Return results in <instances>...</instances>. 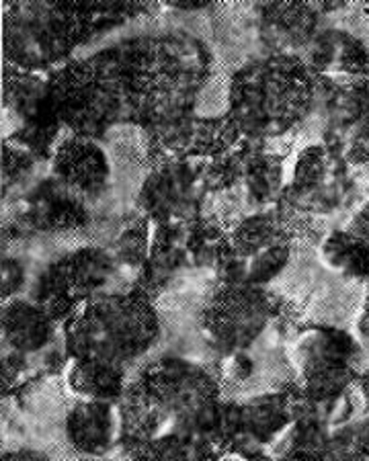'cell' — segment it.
<instances>
[{
    "label": "cell",
    "instance_id": "cell-12",
    "mask_svg": "<svg viewBox=\"0 0 369 461\" xmlns=\"http://www.w3.org/2000/svg\"><path fill=\"white\" fill-rule=\"evenodd\" d=\"M138 203L146 213L158 220L175 221L191 218L199 203L194 170L175 162L157 168L140 189Z\"/></svg>",
    "mask_w": 369,
    "mask_h": 461
},
{
    "label": "cell",
    "instance_id": "cell-5",
    "mask_svg": "<svg viewBox=\"0 0 369 461\" xmlns=\"http://www.w3.org/2000/svg\"><path fill=\"white\" fill-rule=\"evenodd\" d=\"M56 115L80 138H94L113 125L128 105L122 70L113 62L86 59L62 72L51 88Z\"/></svg>",
    "mask_w": 369,
    "mask_h": 461
},
{
    "label": "cell",
    "instance_id": "cell-23",
    "mask_svg": "<svg viewBox=\"0 0 369 461\" xmlns=\"http://www.w3.org/2000/svg\"><path fill=\"white\" fill-rule=\"evenodd\" d=\"M357 385H359L361 396H364V400H365V404L369 406V363L365 366V369L361 371V375L357 379Z\"/></svg>",
    "mask_w": 369,
    "mask_h": 461
},
{
    "label": "cell",
    "instance_id": "cell-16",
    "mask_svg": "<svg viewBox=\"0 0 369 461\" xmlns=\"http://www.w3.org/2000/svg\"><path fill=\"white\" fill-rule=\"evenodd\" d=\"M290 406L282 393H265L242 406L240 419L247 430L261 441H275V438L290 427Z\"/></svg>",
    "mask_w": 369,
    "mask_h": 461
},
{
    "label": "cell",
    "instance_id": "cell-21",
    "mask_svg": "<svg viewBox=\"0 0 369 461\" xmlns=\"http://www.w3.org/2000/svg\"><path fill=\"white\" fill-rule=\"evenodd\" d=\"M356 337L361 343V347L369 353V287L364 297V303H361L359 310V318H357V326H356Z\"/></svg>",
    "mask_w": 369,
    "mask_h": 461
},
{
    "label": "cell",
    "instance_id": "cell-22",
    "mask_svg": "<svg viewBox=\"0 0 369 461\" xmlns=\"http://www.w3.org/2000/svg\"><path fill=\"white\" fill-rule=\"evenodd\" d=\"M3 461H51L48 453L37 451V449H14L6 451L3 456Z\"/></svg>",
    "mask_w": 369,
    "mask_h": 461
},
{
    "label": "cell",
    "instance_id": "cell-19",
    "mask_svg": "<svg viewBox=\"0 0 369 461\" xmlns=\"http://www.w3.org/2000/svg\"><path fill=\"white\" fill-rule=\"evenodd\" d=\"M349 158L353 162H369V111L359 119L356 131H353Z\"/></svg>",
    "mask_w": 369,
    "mask_h": 461
},
{
    "label": "cell",
    "instance_id": "cell-4",
    "mask_svg": "<svg viewBox=\"0 0 369 461\" xmlns=\"http://www.w3.org/2000/svg\"><path fill=\"white\" fill-rule=\"evenodd\" d=\"M122 78L128 105L140 111V115L160 122L179 115L197 88L195 68L166 40H152L140 46Z\"/></svg>",
    "mask_w": 369,
    "mask_h": 461
},
{
    "label": "cell",
    "instance_id": "cell-6",
    "mask_svg": "<svg viewBox=\"0 0 369 461\" xmlns=\"http://www.w3.org/2000/svg\"><path fill=\"white\" fill-rule=\"evenodd\" d=\"M365 348L356 334L335 326H312L295 339L292 361L302 393L314 402L338 398L365 369Z\"/></svg>",
    "mask_w": 369,
    "mask_h": 461
},
{
    "label": "cell",
    "instance_id": "cell-11",
    "mask_svg": "<svg viewBox=\"0 0 369 461\" xmlns=\"http://www.w3.org/2000/svg\"><path fill=\"white\" fill-rule=\"evenodd\" d=\"M54 173L66 189L80 199H99L109 187L107 154L91 138L74 136L58 146Z\"/></svg>",
    "mask_w": 369,
    "mask_h": 461
},
{
    "label": "cell",
    "instance_id": "cell-15",
    "mask_svg": "<svg viewBox=\"0 0 369 461\" xmlns=\"http://www.w3.org/2000/svg\"><path fill=\"white\" fill-rule=\"evenodd\" d=\"M320 255L332 271L349 279L369 277V244L345 230H335L322 240Z\"/></svg>",
    "mask_w": 369,
    "mask_h": 461
},
{
    "label": "cell",
    "instance_id": "cell-8",
    "mask_svg": "<svg viewBox=\"0 0 369 461\" xmlns=\"http://www.w3.org/2000/svg\"><path fill=\"white\" fill-rule=\"evenodd\" d=\"M269 318L271 302L261 287L224 284L199 310V332L213 351L234 357L261 337Z\"/></svg>",
    "mask_w": 369,
    "mask_h": 461
},
{
    "label": "cell",
    "instance_id": "cell-20",
    "mask_svg": "<svg viewBox=\"0 0 369 461\" xmlns=\"http://www.w3.org/2000/svg\"><path fill=\"white\" fill-rule=\"evenodd\" d=\"M343 230L369 244V202L365 205H361L359 210L351 215V220L346 221V226Z\"/></svg>",
    "mask_w": 369,
    "mask_h": 461
},
{
    "label": "cell",
    "instance_id": "cell-3",
    "mask_svg": "<svg viewBox=\"0 0 369 461\" xmlns=\"http://www.w3.org/2000/svg\"><path fill=\"white\" fill-rule=\"evenodd\" d=\"M316 77L298 56H273L247 64L232 80L230 117L250 136H284L314 107Z\"/></svg>",
    "mask_w": 369,
    "mask_h": 461
},
{
    "label": "cell",
    "instance_id": "cell-14",
    "mask_svg": "<svg viewBox=\"0 0 369 461\" xmlns=\"http://www.w3.org/2000/svg\"><path fill=\"white\" fill-rule=\"evenodd\" d=\"M3 329V347L21 355L41 351L51 340L54 322L43 308L27 300H9L0 316Z\"/></svg>",
    "mask_w": 369,
    "mask_h": 461
},
{
    "label": "cell",
    "instance_id": "cell-2",
    "mask_svg": "<svg viewBox=\"0 0 369 461\" xmlns=\"http://www.w3.org/2000/svg\"><path fill=\"white\" fill-rule=\"evenodd\" d=\"M160 337L157 308L144 294H109L74 310L64 330L68 361L130 379Z\"/></svg>",
    "mask_w": 369,
    "mask_h": 461
},
{
    "label": "cell",
    "instance_id": "cell-10",
    "mask_svg": "<svg viewBox=\"0 0 369 461\" xmlns=\"http://www.w3.org/2000/svg\"><path fill=\"white\" fill-rule=\"evenodd\" d=\"M122 400H78L66 414V438L83 456L101 457L123 441Z\"/></svg>",
    "mask_w": 369,
    "mask_h": 461
},
{
    "label": "cell",
    "instance_id": "cell-18",
    "mask_svg": "<svg viewBox=\"0 0 369 461\" xmlns=\"http://www.w3.org/2000/svg\"><path fill=\"white\" fill-rule=\"evenodd\" d=\"M23 281H25L23 265H21L17 258L4 257V260H3V297H4V302H9V297H13L21 287H23Z\"/></svg>",
    "mask_w": 369,
    "mask_h": 461
},
{
    "label": "cell",
    "instance_id": "cell-9",
    "mask_svg": "<svg viewBox=\"0 0 369 461\" xmlns=\"http://www.w3.org/2000/svg\"><path fill=\"white\" fill-rule=\"evenodd\" d=\"M290 255V238L284 226L269 215H253L236 226L226 242V284H269L285 269Z\"/></svg>",
    "mask_w": 369,
    "mask_h": 461
},
{
    "label": "cell",
    "instance_id": "cell-17",
    "mask_svg": "<svg viewBox=\"0 0 369 461\" xmlns=\"http://www.w3.org/2000/svg\"><path fill=\"white\" fill-rule=\"evenodd\" d=\"M328 461H369V419L338 429L328 438Z\"/></svg>",
    "mask_w": 369,
    "mask_h": 461
},
{
    "label": "cell",
    "instance_id": "cell-13",
    "mask_svg": "<svg viewBox=\"0 0 369 461\" xmlns=\"http://www.w3.org/2000/svg\"><path fill=\"white\" fill-rule=\"evenodd\" d=\"M117 263L107 250L85 247L70 252L58 267V284L68 300L83 306L94 297L117 294Z\"/></svg>",
    "mask_w": 369,
    "mask_h": 461
},
{
    "label": "cell",
    "instance_id": "cell-7",
    "mask_svg": "<svg viewBox=\"0 0 369 461\" xmlns=\"http://www.w3.org/2000/svg\"><path fill=\"white\" fill-rule=\"evenodd\" d=\"M78 41V19L70 5L14 3L4 11V54L14 66L41 70L60 62Z\"/></svg>",
    "mask_w": 369,
    "mask_h": 461
},
{
    "label": "cell",
    "instance_id": "cell-1",
    "mask_svg": "<svg viewBox=\"0 0 369 461\" xmlns=\"http://www.w3.org/2000/svg\"><path fill=\"white\" fill-rule=\"evenodd\" d=\"M128 445L140 461H168L220 420V385L208 369L160 357L140 369L123 392Z\"/></svg>",
    "mask_w": 369,
    "mask_h": 461
}]
</instances>
